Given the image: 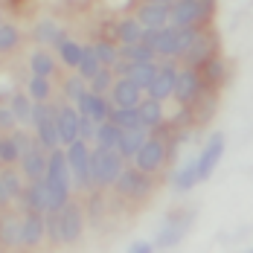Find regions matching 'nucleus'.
Instances as JSON below:
<instances>
[{
	"label": "nucleus",
	"mask_w": 253,
	"mask_h": 253,
	"mask_svg": "<svg viewBox=\"0 0 253 253\" xmlns=\"http://www.w3.org/2000/svg\"><path fill=\"white\" fill-rule=\"evenodd\" d=\"M44 183H47V195H50V210L64 207L67 204V195H70V166H67L64 152L52 149V154L47 157Z\"/></svg>",
	"instance_id": "1"
},
{
	"label": "nucleus",
	"mask_w": 253,
	"mask_h": 253,
	"mask_svg": "<svg viewBox=\"0 0 253 253\" xmlns=\"http://www.w3.org/2000/svg\"><path fill=\"white\" fill-rule=\"evenodd\" d=\"M123 172V154L117 149H93L90 152V183H99V186H111L117 175Z\"/></svg>",
	"instance_id": "2"
},
{
	"label": "nucleus",
	"mask_w": 253,
	"mask_h": 253,
	"mask_svg": "<svg viewBox=\"0 0 253 253\" xmlns=\"http://www.w3.org/2000/svg\"><path fill=\"white\" fill-rule=\"evenodd\" d=\"M32 123L38 128V143L52 152V149L61 143V140H58V120H55V111H52L47 102H38V105L32 108Z\"/></svg>",
	"instance_id": "3"
},
{
	"label": "nucleus",
	"mask_w": 253,
	"mask_h": 253,
	"mask_svg": "<svg viewBox=\"0 0 253 253\" xmlns=\"http://www.w3.org/2000/svg\"><path fill=\"white\" fill-rule=\"evenodd\" d=\"M210 12H212V0H175L169 9V18L175 21V26H192Z\"/></svg>",
	"instance_id": "4"
},
{
	"label": "nucleus",
	"mask_w": 253,
	"mask_h": 253,
	"mask_svg": "<svg viewBox=\"0 0 253 253\" xmlns=\"http://www.w3.org/2000/svg\"><path fill=\"white\" fill-rule=\"evenodd\" d=\"M67 166H70V175L76 177L79 186H87L90 183V152H87V146H84V140L76 137L70 146H67Z\"/></svg>",
	"instance_id": "5"
},
{
	"label": "nucleus",
	"mask_w": 253,
	"mask_h": 253,
	"mask_svg": "<svg viewBox=\"0 0 253 253\" xmlns=\"http://www.w3.org/2000/svg\"><path fill=\"white\" fill-rule=\"evenodd\" d=\"M55 227L61 242H76L82 236V210L76 204H64L55 210Z\"/></svg>",
	"instance_id": "6"
},
{
	"label": "nucleus",
	"mask_w": 253,
	"mask_h": 253,
	"mask_svg": "<svg viewBox=\"0 0 253 253\" xmlns=\"http://www.w3.org/2000/svg\"><path fill=\"white\" fill-rule=\"evenodd\" d=\"M163 160H166V146L160 143V140H146L140 149H137V154H134V163H137V169H143L146 175L149 172H157L160 166H163Z\"/></svg>",
	"instance_id": "7"
},
{
	"label": "nucleus",
	"mask_w": 253,
	"mask_h": 253,
	"mask_svg": "<svg viewBox=\"0 0 253 253\" xmlns=\"http://www.w3.org/2000/svg\"><path fill=\"white\" fill-rule=\"evenodd\" d=\"M221 154H224V134H212V137H210V143L204 146V152L195 157V166H198V177H201V180L215 172V166H218Z\"/></svg>",
	"instance_id": "8"
},
{
	"label": "nucleus",
	"mask_w": 253,
	"mask_h": 253,
	"mask_svg": "<svg viewBox=\"0 0 253 253\" xmlns=\"http://www.w3.org/2000/svg\"><path fill=\"white\" fill-rule=\"evenodd\" d=\"M117 192H123V195H131V198H140V195H146L149 192V177L143 169H126V172H120L117 175Z\"/></svg>",
	"instance_id": "9"
},
{
	"label": "nucleus",
	"mask_w": 253,
	"mask_h": 253,
	"mask_svg": "<svg viewBox=\"0 0 253 253\" xmlns=\"http://www.w3.org/2000/svg\"><path fill=\"white\" fill-rule=\"evenodd\" d=\"M198 87H201L198 73H195L192 67H183V70H177V76H175V90H172V96H175L180 105H189V102L198 96Z\"/></svg>",
	"instance_id": "10"
},
{
	"label": "nucleus",
	"mask_w": 253,
	"mask_h": 253,
	"mask_svg": "<svg viewBox=\"0 0 253 253\" xmlns=\"http://www.w3.org/2000/svg\"><path fill=\"white\" fill-rule=\"evenodd\" d=\"M140 90H143V87H140L131 76H123L117 84H111L114 105H117V108H137V102H140Z\"/></svg>",
	"instance_id": "11"
},
{
	"label": "nucleus",
	"mask_w": 253,
	"mask_h": 253,
	"mask_svg": "<svg viewBox=\"0 0 253 253\" xmlns=\"http://www.w3.org/2000/svg\"><path fill=\"white\" fill-rule=\"evenodd\" d=\"M55 120H58V140L64 146H70L79 137V111L70 108V105H64V108L55 111Z\"/></svg>",
	"instance_id": "12"
},
{
	"label": "nucleus",
	"mask_w": 253,
	"mask_h": 253,
	"mask_svg": "<svg viewBox=\"0 0 253 253\" xmlns=\"http://www.w3.org/2000/svg\"><path fill=\"white\" fill-rule=\"evenodd\" d=\"M175 76H177V70L172 64L157 67L152 84H149V96H152V99H166V96H172V90H175Z\"/></svg>",
	"instance_id": "13"
},
{
	"label": "nucleus",
	"mask_w": 253,
	"mask_h": 253,
	"mask_svg": "<svg viewBox=\"0 0 253 253\" xmlns=\"http://www.w3.org/2000/svg\"><path fill=\"white\" fill-rule=\"evenodd\" d=\"M79 114H87L96 126L111 117V111H108V105L102 99V93H93V90H84V93L79 96Z\"/></svg>",
	"instance_id": "14"
},
{
	"label": "nucleus",
	"mask_w": 253,
	"mask_h": 253,
	"mask_svg": "<svg viewBox=\"0 0 253 253\" xmlns=\"http://www.w3.org/2000/svg\"><path fill=\"white\" fill-rule=\"evenodd\" d=\"M189 221H192V215H172L163 227H160V236H157V245L160 248H172L180 242V236L186 233L189 227Z\"/></svg>",
	"instance_id": "15"
},
{
	"label": "nucleus",
	"mask_w": 253,
	"mask_h": 253,
	"mask_svg": "<svg viewBox=\"0 0 253 253\" xmlns=\"http://www.w3.org/2000/svg\"><path fill=\"white\" fill-rule=\"evenodd\" d=\"M21 230H24V245H38L47 233V221H44V212H35L29 210V215L21 218Z\"/></svg>",
	"instance_id": "16"
},
{
	"label": "nucleus",
	"mask_w": 253,
	"mask_h": 253,
	"mask_svg": "<svg viewBox=\"0 0 253 253\" xmlns=\"http://www.w3.org/2000/svg\"><path fill=\"white\" fill-rule=\"evenodd\" d=\"M146 140H149L146 126L126 128V131H123V137H120V143H117V152L123 154V157H134V154H137V149H140Z\"/></svg>",
	"instance_id": "17"
},
{
	"label": "nucleus",
	"mask_w": 253,
	"mask_h": 253,
	"mask_svg": "<svg viewBox=\"0 0 253 253\" xmlns=\"http://www.w3.org/2000/svg\"><path fill=\"white\" fill-rule=\"evenodd\" d=\"M21 163H24V175L29 180H41V177L47 175V157H44L41 149H35V146L29 152L21 154Z\"/></svg>",
	"instance_id": "18"
},
{
	"label": "nucleus",
	"mask_w": 253,
	"mask_h": 253,
	"mask_svg": "<svg viewBox=\"0 0 253 253\" xmlns=\"http://www.w3.org/2000/svg\"><path fill=\"white\" fill-rule=\"evenodd\" d=\"M183 58H186L189 67L204 64L207 58H212V41H210V35H195L192 44H189V50L183 52Z\"/></svg>",
	"instance_id": "19"
},
{
	"label": "nucleus",
	"mask_w": 253,
	"mask_h": 253,
	"mask_svg": "<svg viewBox=\"0 0 253 253\" xmlns=\"http://www.w3.org/2000/svg\"><path fill=\"white\" fill-rule=\"evenodd\" d=\"M137 21L143 26H166V21H169V6L166 3H146V6H140Z\"/></svg>",
	"instance_id": "20"
},
{
	"label": "nucleus",
	"mask_w": 253,
	"mask_h": 253,
	"mask_svg": "<svg viewBox=\"0 0 253 253\" xmlns=\"http://www.w3.org/2000/svg\"><path fill=\"white\" fill-rule=\"evenodd\" d=\"M24 198H26V204H29V210H35V212H47V210H50V195H47L44 177H41V180H32V186L24 189Z\"/></svg>",
	"instance_id": "21"
},
{
	"label": "nucleus",
	"mask_w": 253,
	"mask_h": 253,
	"mask_svg": "<svg viewBox=\"0 0 253 253\" xmlns=\"http://www.w3.org/2000/svg\"><path fill=\"white\" fill-rule=\"evenodd\" d=\"M137 114H140V126L146 128H157L163 123V108H160V99H143L137 102Z\"/></svg>",
	"instance_id": "22"
},
{
	"label": "nucleus",
	"mask_w": 253,
	"mask_h": 253,
	"mask_svg": "<svg viewBox=\"0 0 253 253\" xmlns=\"http://www.w3.org/2000/svg\"><path fill=\"white\" fill-rule=\"evenodd\" d=\"M0 242L15 248V245H24V230H21V218L15 215H6L0 218Z\"/></svg>",
	"instance_id": "23"
},
{
	"label": "nucleus",
	"mask_w": 253,
	"mask_h": 253,
	"mask_svg": "<svg viewBox=\"0 0 253 253\" xmlns=\"http://www.w3.org/2000/svg\"><path fill=\"white\" fill-rule=\"evenodd\" d=\"M120 137H123V128L117 126V123H111V120H105V123L96 126V143L105 146V149H117Z\"/></svg>",
	"instance_id": "24"
},
{
	"label": "nucleus",
	"mask_w": 253,
	"mask_h": 253,
	"mask_svg": "<svg viewBox=\"0 0 253 253\" xmlns=\"http://www.w3.org/2000/svg\"><path fill=\"white\" fill-rule=\"evenodd\" d=\"M195 180H201V177H198V166H195V160H186V163L175 172V177H172V183H175L177 192L192 189V183H195Z\"/></svg>",
	"instance_id": "25"
},
{
	"label": "nucleus",
	"mask_w": 253,
	"mask_h": 253,
	"mask_svg": "<svg viewBox=\"0 0 253 253\" xmlns=\"http://www.w3.org/2000/svg\"><path fill=\"white\" fill-rule=\"evenodd\" d=\"M154 73H157V67H154L152 61H134V64H131V70H128V76L134 79L140 87H149V84H152V79H154Z\"/></svg>",
	"instance_id": "26"
},
{
	"label": "nucleus",
	"mask_w": 253,
	"mask_h": 253,
	"mask_svg": "<svg viewBox=\"0 0 253 253\" xmlns=\"http://www.w3.org/2000/svg\"><path fill=\"white\" fill-rule=\"evenodd\" d=\"M35 38H38L41 44H55V47H58V44L64 41L61 29H58V26L52 24V21H41V24L35 26Z\"/></svg>",
	"instance_id": "27"
},
{
	"label": "nucleus",
	"mask_w": 253,
	"mask_h": 253,
	"mask_svg": "<svg viewBox=\"0 0 253 253\" xmlns=\"http://www.w3.org/2000/svg\"><path fill=\"white\" fill-rule=\"evenodd\" d=\"M108 120H111V123H117L123 131H126V128L140 126V114H137V108H114Z\"/></svg>",
	"instance_id": "28"
},
{
	"label": "nucleus",
	"mask_w": 253,
	"mask_h": 253,
	"mask_svg": "<svg viewBox=\"0 0 253 253\" xmlns=\"http://www.w3.org/2000/svg\"><path fill=\"white\" fill-rule=\"evenodd\" d=\"M32 96L29 93H18V96H12V114H15V120H21V123H32Z\"/></svg>",
	"instance_id": "29"
},
{
	"label": "nucleus",
	"mask_w": 253,
	"mask_h": 253,
	"mask_svg": "<svg viewBox=\"0 0 253 253\" xmlns=\"http://www.w3.org/2000/svg\"><path fill=\"white\" fill-rule=\"evenodd\" d=\"M120 55H123V58H128V61L134 64V61H152L154 50H152V47H146L143 41H137V44H126V47L120 50Z\"/></svg>",
	"instance_id": "30"
},
{
	"label": "nucleus",
	"mask_w": 253,
	"mask_h": 253,
	"mask_svg": "<svg viewBox=\"0 0 253 253\" xmlns=\"http://www.w3.org/2000/svg\"><path fill=\"white\" fill-rule=\"evenodd\" d=\"M99 67L102 64H99V58H96V52H93V47H84V50H82V61H79V76L90 79Z\"/></svg>",
	"instance_id": "31"
},
{
	"label": "nucleus",
	"mask_w": 253,
	"mask_h": 253,
	"mask_svg": "<svg viewBox=\"0 0 253 253\" xmlns=\"http://www.w3.org/2000/svg\"><path fill=\"white\" fill-rule=\"evenodd\" d=\"M117 32H120V38H123V44H137L140 38H143V24L134 18V21H123V24L117 26Z\"/></svg>",
	"instance_id": "32"
},
{
	"label": "nucleus",
	"mask_w": 253,
	"mask_h": 253,
	"mask_svg": "<svg viewBox=\"0 0 253 253\" xmlns=\"http://www.w3.org/2000/svg\"><path fill=\"white\" fill-rule=\"evenodd\" d=\"M82 50H84V47H79L76 41H67V38L58 44V55H61V61L70 64V67H79V61H82Z\"/></svg>",
	"instance_id": "33"
},
{
	"label": "nucleus",
	"mask_w": 253,
	"mask_h": 253,
	"mask_svg": "<svg viewBox=\"0 0 253 253\" xmlns=\"http://www.w3.org/2000/svg\"><path fill=\"white\" fill-rule=\"evenodd\" d=\"M52 58H50V52L47 50H38L35 55H32V76H47L50 79V73H52Z\"/></svg>",
	"instance_id": "34"
},
{
	"label": "nucleus",
	"mask_w": 253,
	"mask_h": 253,
	"mask_svg": "<svg viewBox=\"0 0 253 253\" xmlns=\"http://www.w3.org/2000/svg\"><path fill=\"white\" fill-rule=\"evenodd\" d=\"M29 96H32V102L50 99V82H47V76H32V82H29Z\"/></svg>",
	"instance_id": "35"
},
{
	"label": "nucleus",
	"mask_w": 253,
	"mask_h": 253,
	"mask_svg": "<svg viewBox=\"0 0 253 253\" xmlns=\"http://www.w3.org/2000/svg\"><path fill=\"white\" fill-rule=\"evenodd\" d=\"M93 52H96L99 64H105V67H111V64L120 58V50H117L114 44H108V41H99V44H93Z\"/></svg>",
	"instance_id": "36"
},
{
	"label": "nucleus",
	"mask_w": 253,
	"mask_h": 253,
	"mask_svg": "<svg viewBox=\"0 0 253 253\" xmlns=\"http://www.w3.org/2000/svg\"><path fill=\"white\" fill-rule=\"evenodd\" d=\"M87 82H90V90H93V93H105V90L114 84V76H111V70H108V67H99V70L87 79Z\"/></svg>",
	"instance_id": "37"
},
{
	"label": "nucleus",
	"mask_w": 253,
	"mask_h": 253,
	"mask_svg": "<svg viewBox=\"0 0 253 253\" xmlns=\"http://www.w3.org/2000/svg\"><path fill=\"white\" fill-rule=\"evenodd\" d=\"M198 32L192 29V26H177V38H175V55H183V52L189 50V44H192V38H195Z\"/></svg>",
	"instance_id": "38"
},
{
	"label": "nucleus",
	"mask_w": 253,
	"mask_h": 253,
	"mask_svg": "<svg viewBox=\"0 0 253 253\" xmlns=\"http://www.w3.org/2000/svg\"><path fill=\"white\" fill-rule=\"evenodd\" d=\"M0 180H3V186H6V192L12 198H24V183L15 172H0Z\"/></svg>",
	"instance_id": "39"
},
{
	"label": "nucleus",
	"mask_w": 253,
	"mask_h": 253,
	"mask_svg": "<svg viewBox=\"0 0 253 253\" xmlns=\"http://www.w3.org/2000/svg\"><path fill=\"white\" fill-rule=\"evenodd\" d=\"M15 44H18V29L12 24H0V52L15 50Z\"/></svg>",
	"instance_id": "40"
},
{
	"label": "nucleus",
	"mask_w": 253,
	"mask_h": 253,
	"mask_svg": "<svg viewBox=\"0 0 253 253\" xmlns=\"http://www.w3.org/2000/svg\"><path fill=\"white\" fill-rule=\"evenodd\" d=\"M0 160H3V163H15V160H21V152H18V146H15L12 137H0Z\"/></svg>",
	"instance_id": "41"
},
{
	"label": "nucleus",
	"mask_w": 253,
	"mask_h": 253,
	"mask_svg": "<svg viewBox=\"0 0 253 253\" xmlns=\"http://www.w3.org/2000/svg\"><path fill=\"white\" fill-rule=\"evenodd\" d=\"M87 79H82V76H73V79H67V84H64V93H67V99H73L79 102V96L87 90V84H84Z\"/></svg>",
	"instance_id": "42"
},
{
	"label": "nucleus",
	"mask_w": 253,
	"mask_h": 253,
	"mask_svg": "<svg viewBox=\"0 0 253 253\" xmlns=\"http://www.w3.org/2000/svg\"><path fill=\"white\" fill-rule=\"evenodd\" d=\"M79 137L82 140H93L96 137V123L87 114H79Z\"/></svg>",
	"instance_id": "43"
},
{
	"label": "nucleus",
	"mask_w": 253,
	"mask_h": 253,
	"mask_svg": "<svg viewBox=\"0 0 253 253\" xmlns=\"http://www.w3.org/2000/svg\"><path fill=\"white\" fill-rule=\"evenodd\" d=\"M204 64H207V76H210V79H221V76H224V64H221V61L207 58Z\"/></svg>",
	"instance_id": "44"
},
{
	"label": "nucleus",
	"mask_w": 253,
	"mask_h": 253,
	"mask_svg": "<svg viewBox=\"0 0 253 253\" xmlns=\"http://www.w3.org/2000/svg\"><path fill=\"white\" fill-rule=\"evenodd\" d=\"M15 114H12V108H0V131H9V128H15Z\"/></svg>",
	"instance_id": "45"
},
{
	"label": "nucleus",
	"mask_w": 253,
	"mask_h": 253,
	"mask_svg": "<svg viewBox=\"0 0 253 253\" xmlns=\"http://www.w3.org/2000/svg\"><path fill=\"white\" fill-rule=\"evenodd\" d=\"M12 140H15V146H18V152H21V154H24V152H29V149H32V140H29L26 134H21V131H18V134H15Z\"/></svg>",
	"instance_id": "46"
},
{
	"label": "nucleus",
	"mask_w": 253,
	"mask_h": 253,
	"mask_svg": "<svg viewBox=\"0 0 253 253\" xmlns=\"http://www.w3.org/2000/svg\"><path fill=\"white\" fill-rule=\"evenodd\" d=\"M152 248H154V245H149V242H134V245H131V251H134V253H149Z\"/></svg>",
	"instance_id": "47"
},
{
	"label": "nucleus",
	"mask_w": 253,
	"mask_h": 253,
	"mask_svg": "<svg viewBox=\"0 0 253 253\" xmlns=\"http://www.w3.org/2000/svg\"><path fill=\"white\" fill-rule=\"evenodd\" d=\"M149 3H166V6H172L175 0H149Z\"/></svg>",
	"instance_id": "48"
}]
</instances>
